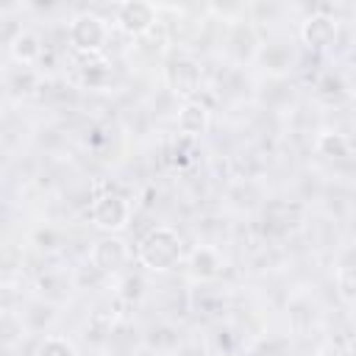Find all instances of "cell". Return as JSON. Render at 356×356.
<instances>
[{
    "label": "cell",
    "mask_w": 356,
    "mask_h": 356,
    "mask_svg": "<svg viewBox=\"0 0 356 356\" xmlns=\"http://www.w3.org/2000/svg\"><path fill=\"white\" fill-rule=\"evenodd\" d=\"M178 259H181V236L167 225L153 228L139 245V261L147 270H170Z\"/></svg>",
    "instance_id": "6da1fadb"
},
{
    "label": "cell",
    "mask_w": 356,
    "mask_h": 356,
    "mask_svg": "<svg viewBox=\"0 0 356 356\" xmlns=\"http://www.w3.org/2000/svg\"><path fill=\"white\" fill-rule=\"evenodd\" d=\"M89 217H92V222L97 225V228H103V231H120L125 222H128V217H131V206L120 197V195H100V197H95L92 200V206H89Z\"/></svg>",
    "instance_id": "7a4b0ae2"
},
{
    "label": "cell",
    "mask_w": 356,
    "mask_h": 356,
    "mask_svg": "<svg viewBox=\"0 0 356 356\" xmlns=\"http://www.w3.org/2000/svg\"><path fill=\"white\" fill-rule=\"evenodd\" d=\"M108 36V28L100 17L95 14H78L70 25V42L81 50V53H97L103 47Z\"/></svg>",
    "instance_id": "3957f363"
},
{
    "label": "cell",
    "mask_w": 356,
    "mask_h": 356,
    "mask_svg": "<svg viewBox=\"0 0 356 356\" xmlns=\"http://www.w3.org/2000/svg\"><path fill=\"white\" fill-rule=\"evenodd\" d=\"M89 259H92V264H95L100 273H114V270H120V267L125 264V259H128V248H125L122 239H117V236H106V239H97V242L92 245Z\"/></svg>",
    "instance_id": "277c9868"
},
{
    "label": "cell",
    "mask_w": 356,
    "mask_h": 356,
    "mask_svg": "<svg viewBox=\"0 0 356 356\" xmlns=\"http://www.w3.org/2000/svg\"><path fill=\"white\" fill-rule=\"evenodd\" d=\"M117 19H120V25H122L128 33H145V31H150L153 22H156V8H153L150 3H139V0L122 3V6L117 8Z\"/></svg>",
    "instance_id": "5b68a950"
},
{
    "label": "cell",
    "mask_w": 356,
    "mask_h": 356,
    "mask_svg": "<svg viewBox=\"0 0 356 356\" xmlns=\"http://www.w3.org/2000/svg\"><path fill=\"white\" fill-rule=\"evenodd\" d=\"M334 36H337V22L331 17H309L300 28V39L317 50L334 44Z\"/></svg>",
    "instance_id": "8992f818"
},
{
    "label": "cell",
    "mask_w": 356,
    "mask_h": 356,
    "mask_svg": "<svg viewBox=\"0 0 356 356\" xmlns=\"http://www.w3.org/2000/svg\"><path fill=\"white\" fill-rule=\"evenodd\" d=\"M206 125H209V108L195 100L184 103V108L178 111V131L186 136H200Z\"/></svg>",
    "instance_id": "52a82bcc"
},
{
    "label": "cell",
    "mask_w": 356,
    "mask_h": 356,
    "mask_svg": "<svg viewBox=\"0 0 356 356\" xmlns=\"http://www.w3.org/2000/svg\"><path fill=\"white\" fill-rule=\"evenodd\" d=\"M189 267H192V275H195V278H214V275H220V270H222V259H220V253H217L214 248L200 245V248H195Z\"/></svg>",
    "instance_id": "ba28073f"
},
{
    "label": "cell",
    "mask_w": 356,
    "mask_h": 356,
    "mask_svg": "<svg viewBox=\"0 0 356 356\" xmlns=\"http://www.w3.org/2000/svg\"><path fill=\"white\" fill-rule=\"evenodd\" d=\"M167 78H170V83H172L175 92L189 95V92H195V86H197V67H195L192 61H178V64H172V67L167 70Z\"/></svg>",
    "instance_id": "9c48e42d"
},
{
    "label": "cell",
    "mask_w": 356,
    "mask_h": 356,
    "mask_svg": "<svg viewBox=\"0 0 356 356\" xmlns=\"http://www.w3.org/2000/svg\"><path fill=\"white\" fill-rule=\"evenodd\" d=\"M8 47H11V56H14L17 61H22V64H31V61H33V58L42 53L39 39H36L33 33H28V31H19Z\"/></svg>",
    "instance_id": "30bf717a"
},
{
    "label": "cell",
    "mask_w": 356,
    "mask_h": 356,
    "mask_svg": "<svg viewBox=\"0 0 356 356\" xmlns=\"http://www.w3.org/2000/svg\"><path fill=\"white\" fill-rule=\"evenodd\" d=\"M317 150L323 156H331V159H342L350 153V142L342 136V134H323L317 139Z\"/></svg>",
    "instance_id": "8fae6325"
},
{
    "label": "cell",
    "mask_w": 356,
    "mask_h": 356,
    "mask_svg": "<svg viewBox=\"0 0 356 356\" xmlns=\"http://www.w3.org/2000/svg\"><path fill=\"white\" fill-rule=\"evenodd\" d=\"M36 356H75V348L64 337H44V342L36 350Z\"/></svg>",
    "instance_id": "7c38bea8"
},
{
    "label": "cell",
    "mask_w": 356,
    "mask_h": 356,
    "mask_svg": "<svg viewBox=\"0 0 356 356\" xmlns=\"http://www.w3.org/2000/svg\"><path fill=\"white\" fill-rule=\"evenodd\" d=\"M339 292L348 300L356 298V267H342L339 270Z\"/></svg>",
    "instance_id": "4fadbf2b"
}]
</instances>
